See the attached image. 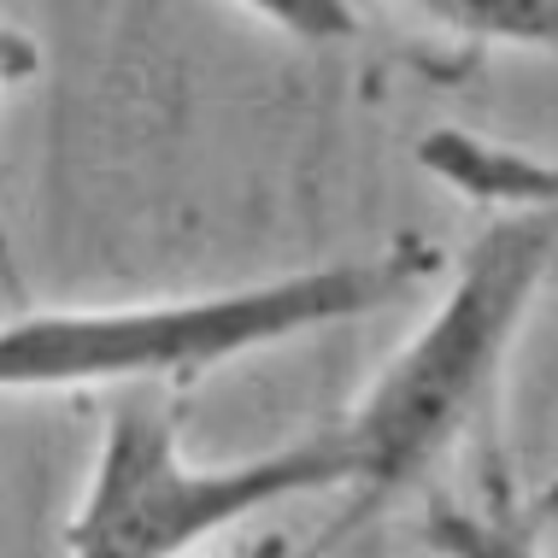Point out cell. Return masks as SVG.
<instances>
[{
  "mask_svg": "<svg viewBox=\"0 0 558 558\" xmlns=\"http://www.w3.org/2000/svg\"><path fill=\"white\" fill-rule=\"evenodd\" d=\"M312 494H341L329 429L259 459L194 464L165 400L130 388L112 405L88 488L65 523V558H189L235 523Z\"/></svg>",
  "mask_w": 558,
  "mask_h": 558,
  "instance_id": "3",
  "label": "cell"
},
{
  "mask_svg": "<svg viewBox=\"0 0 558 558\" xmlns=\"http://www.w3.org/2000/svg\"><path fill=\"white\" fill-rule=\"evenodd\" d=\"M36 65H41V53H36V41L24 36V29H7L0 24V88H19L36 77ZM0 282H19V259H12V230H7V213H0Z\"/></svg>",
  "mask_w": 558,
  "mask_h": 558,
  "instance_id": "8",
  "label": "cell"
},
{
  "mask_svg": "<svg viewBox=\"0 0 558 558\" xmlns=\"http://www.w3.org/2000/svg\"><path fill=\"white\" fill-rule=\"evenodd\" d=\"M253 19H265L270 29L306 41V48H336V41L359 36V12L353 0H235Z\"/></svg>",
  "mask_w": 558,
  "mask_h": 558,
  "instance_id": "7",
  "label": "cell"
},
{
  "mask_svg": "<svg viewBox=\"0 0 558 558\" xmlns=\"http://www.w3.org/2000/svg\"><path fill=\"white\" fill-rule=\"evenodd\" d=\"M424 541L441 558H547L535 523L523 511H511L506 500L488 506H464L435 494L424 511Z\"/></svg>",
  "mask_w": 558,
  "mask_h": 558,
  "instance_id": "5",
  "label": "cell"
},
{
  "mask_svg": "<svg viewBox=\"0 0 558 558\" xmlns=\"http://www.w3.org/2000/svg\"><path fill=\"white\" fill-rule=\"evenodd\" d=\"M324 547H329V535L324 541H306V547L289 541V535H259L253 547H241L235 558H324Z\"/></svg>",
  "mask_w": 558,
  "mask_h": 558,
  "instance_id": "9",
  "label": "cell"
},
{
  "mask_svg": "<svg viewBox=\"0 0 558 558\" xmlns=\"http://www.w3.org/2000/svg\"><path fill=\"white\" fill-rule=\"evenodd\" d=\"M435 29H452L464 41H494V48H553L558 7L553 0H400Z\"/></svg>",
  "mask_w": 558,
  "mask_h": 558,
  "instance_id": "6",
  "label": "cell"
},
{
  "mask_svg": "<svg viewBox=\"0 0 558 558\" xmlns=\"http://www.w3.org/2000/svg\"><path fill=\"white\" fill-rule=\"evenodd\" d=\"M441 270L424 235L359 259L289 270L247 289L124 300V306H65L19 312L0 324V400L7 395H65V388H165L265 353L329 324H353L395 306Z\"/></svg>",
  "mask_w": 558,
  "mask_h": 558,
  "instance_id": "1",
  "label": "cell"
},
{
  "mask_svg": "<svg viewBox=\"0 0 558 558\" xmlns=\"http://www.w3.org/2000/svg\"><path fill=\"white\" fill-rule=\"evenodd\" d=\"M417 165L429 177H441L452 194L488 206L494 218L506 213H553V165L523 154L511 142H494V135H471L459 124H435L424 142H417Z\"/></svg>",
  "mask_w": 558,
  "mask_h": 558,
  "instance_id": "4",
  "label": "cell"
},
{
  "mask_svg": "<svg viewBox=\"0 0 558 558\" xmlns=\"http://www.w3.org/2000/svg\"><path fill=\"white\" fill-rule=\"evenodd\" d=\"M553 213L488 218V230L459 253L435 312L376 371V383L353 400V412L329 424L353 518L417 488L488 417L511 347L553 282Z\"/></svg>",
  "mask_w": 558,
  "mask_h": 558,
  "instance_id": "2",
  "label": "cell"
}]
</instances>
